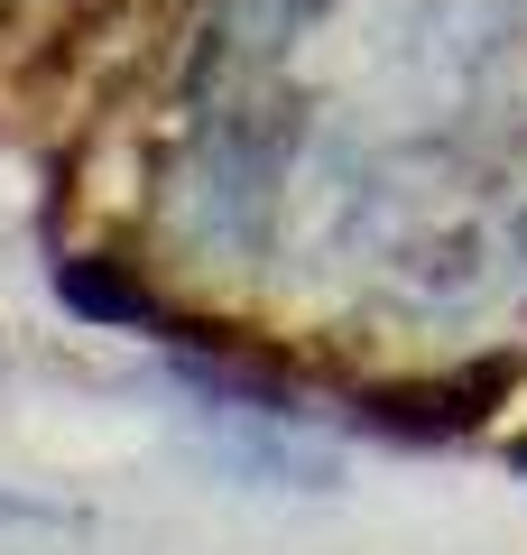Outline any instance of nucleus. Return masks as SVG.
<instances>
[{
	"instance_id": "1",
	"label": "nucleus",
	"mask_w": 527,
	"mask_h": 555,
	"mask_svg": "<svg viewBox=\"0 0 527 555\" xmlns=\"http://www.w3.org/2000/svg\"><path fill=\"white\" fill-rule=\"evenodd\" d=\"M56 297L83 306V315H102V324H167L149 287H130V278H102V259H56Z\"/></svg>"
},
{
	"instance_id": "2",
	"label": "nucleus",
	"mask_w": 527,
	"mask_h": 555,
	"mask_svg": "<svg viewBox=\"0 0 527 555\" xmlns=\"http://www.w3.org/2000/svg\"><path fill=\"white\" fill-rule=\"evenodd\" d=\"M0 528H56V509H38V500H20V491H0Z\"/></svg>"
},
{
	"instance_id": "3",
	"label": "nucleus",
	"mask_w": 527,
	"mask_h": 555,
	"mask_svg": "<svg viewBox=\"0 0 527 555\" xmlns=\"http://www.w3.org/2000/svg\"><path fill=\"white\" fill-rule=\"evenodd\" d=\"M518 463H527V444H518Z\"/></svg>"
}]
</instances>
